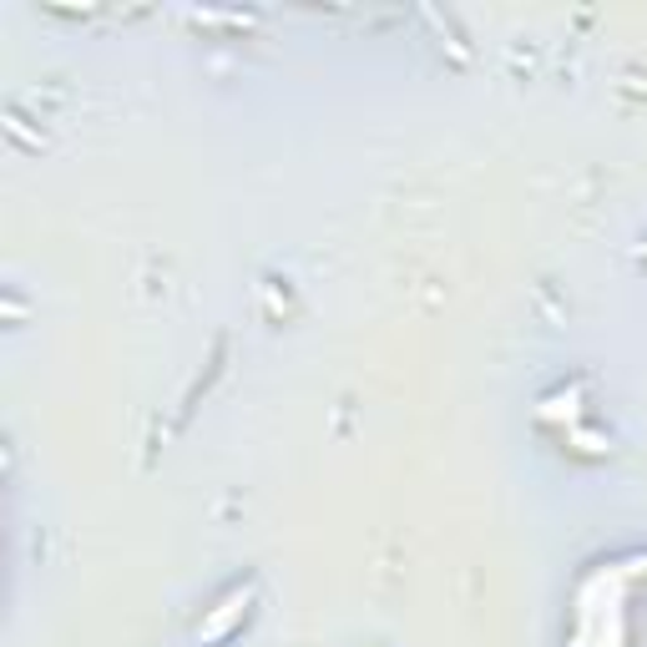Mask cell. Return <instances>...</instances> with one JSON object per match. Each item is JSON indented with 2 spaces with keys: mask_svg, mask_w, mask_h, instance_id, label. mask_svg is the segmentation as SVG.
Wrapping results in <instances>:
<instances>
[{
  "mask_svg": "<svg viewBox=\"0 0 647 647\" xmlns=\"http://www.w3.org/2000/svg\"><path fill=\"white\" fill-rule=\"evenodd\" d=\"M253 597H258V587H233L228 597H223L213 612H207L203 622H198V647H213V643H223V637H233V627L243 618H249V607H253Z\"/></svg>",
  "mask_w": 647,
  "mask_h": 647,
  "instance_id": "cell-1",
  "label": "cell"
}]
</instances>
